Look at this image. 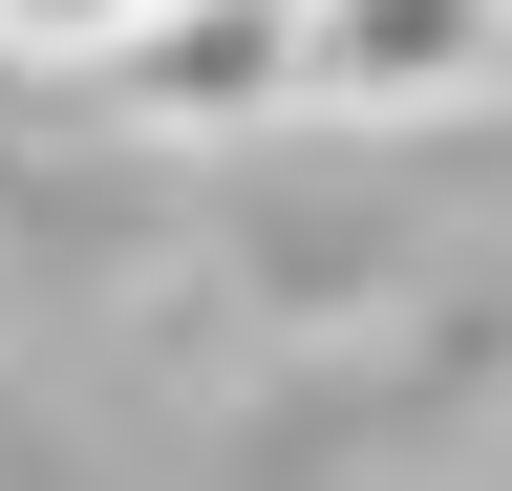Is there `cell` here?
Masks as SVG:
<instances>
[{
    "instance_id": "obj_1",
    "label": "cell",
    "mask_w": 512,
    "mask_h": 491,
    "mask_svg": "<svg viewBox=\"0 0 512 491\" xmlns=\"http://www.w3.org/2000/svg\"><path fill=\"white\" fill-rule=\"evenodd\" d=\"M299 86L320 129H448L512 86V0H299Z\"/></svg>"
},
{
    "instance_id": "obj_2",
    "label": "cell",
    "mask_w": 512,
    "mask_h": 491,
    "mask_svg": "<svg viewBox=\"0 0 512 491\" xmlns=\"http://www.w3.org/2000/svg\"><path fill=\"white\" fill-rule=\"evenodd\" d=\"M128 129H171V150H214V129H278V107H320L299 86V0H150V22L86 65Z\"/></svg>"
},
{
    "instance_id": "obj_3",
    "label": "cell",
    "mask_w": 512,
    "mask_h": 491,
    "mask_svg": "<svg viewBox=\"0 0 512 491\" xmlns=\"http://www.w3.org/2000/svg\"><path fill=\"white\" fill-rule=\"evenodd\" d=\"M150 0H0V65H107Z\"/></svg>"
}]
</instances>
